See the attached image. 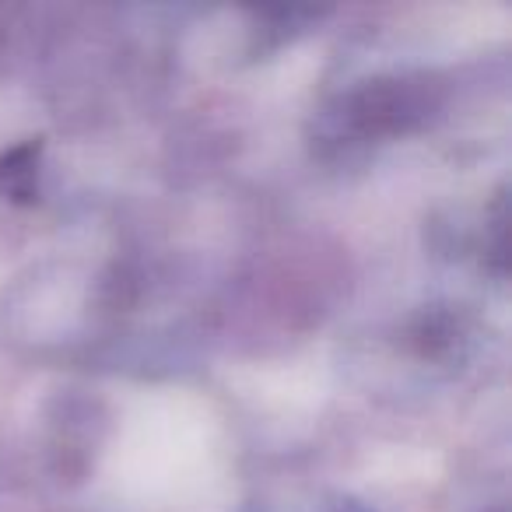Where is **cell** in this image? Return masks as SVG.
<instances>
[{"label":"cell","instance_id":"6da1fadb","mask_svg":"<svg viewBox=\"0 0 512 512\" xmlns=\"http://www.w3.org/2000/svg\"><path fill=\"white\" fill-rule=\"evenodd\" d=\"M36 162L39 144H22V148L0 158V186H4V193H11L18 200L36 197Z\"/></svg>","mask_w":512,"mask_h":512}]
</instances>
